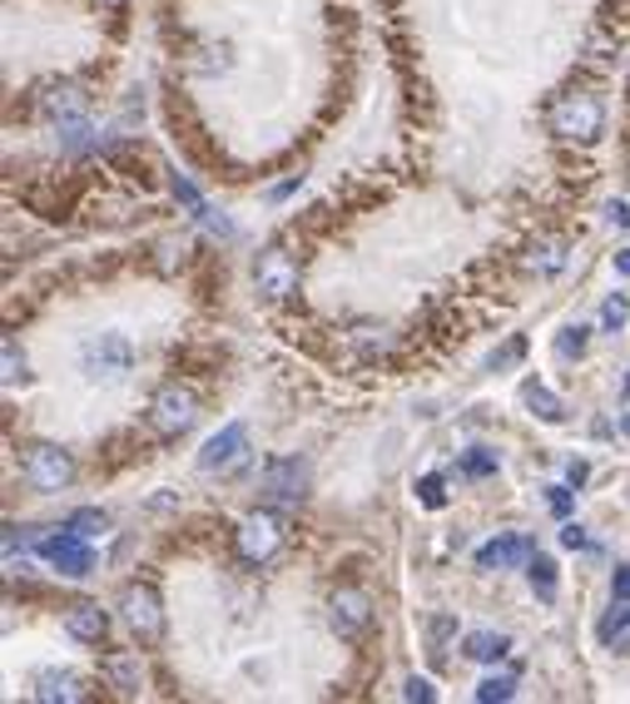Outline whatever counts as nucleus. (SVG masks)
<instances>
[{"label":"nucleus","mask_w":630,"mask_h":704,"mask_svg":"<svg viewBox=\"0 0 630 704\" xmlns=\"http://www.w3.org/2000/svg\"><path fill=\"white\" fill-rule=\"evenodd\" d=\"M497 452H487V446H477V452H467V456H461V472H467V476H491V472H497Z\"/></svg>","instance_id":"30"},{"label":"nucleus","mask_w":630,"mask_h":704,"mask_svg":"<svg viewBox=\"0 0 630 704\" xmlns=\"http://www.w3.org/2000/svg\"><path fill=\"white\" fill-rule=\"evenodd\" d=\"M626 630H630V600H620V605H610V615L600 620V640L616 645Z\"/></svg>","instance_id":"26"},{"label":"nucleus","mask_w":630,"mask_h":704,"mask_svg":"<svg viewBox=\"0 0 630 704\" xmlns=\"http://www.w3.org/2000/svg\"><path fill=\"white\" fill-rule=\"evenodd\" d=\"M80 362L90 377H105V382H120L124 372L134 367V347L124 333H100L80 347Z\"/></svg>","instance_id":"6"},{"label":"nucleus","mask_w":630,"mask_h":704,"mask_svg":"<svg viewBox=\"0 0 630 704\" xmlns=\"http://www.w3.org/2000/svg\"><path fill=\"white\" fill-rule=\"evenodd\" d=\"M566 481H571V486L586 481V462H571V466H566Z\"/></svg>","instance_id":"37"},{"label":"nucleus","mask_w":630,"mask_h":704,"mask_svg":"<svg viewBox=\"0 0 630 704\" xmlns=\"http://www.w3.org/2000/svg\"><path fill=\"white\" fill-rule=\"evenodd\" d=\"M620 432L630 436V407H626V412H620Z\"/></svg>","instance_id":"40"},{"label":"nucleus","mask_w":630,"mask_h":704,"mask_svg":"<svg viewBox=\"0 0 630 704\" xmlns=\"http://www.w3.org/2000/svg\"><path fill=\"white\" fill-rule=\"evenodd\" d=\"M105 526H110V516L95 511V506H85V511H75V516H70V531H80L85 541H90V535H105Z\"/></svg>","instance_id":"27"},{"label":"nucleus","mask_w":630,"mask_h":704,"mask_svg":"<svg viewBox=\"0 0 630 704\" xmlns=\"http://www.w3.org/2000/svg\"><path fill=\"white\" fill-rule=\"evenodd\" d=\"M526 575H531V591H536V600H556V561L551 555H531V565H526Z\"/></svg>","instance_id":"19"},{"label":"nucleus","mask_w":630,"mask_h":704,"mask_svg":"<svg viewBox=\"0 0 630 704\" xmlns=\"http://www.w3.org/2000/svg\"><path fill=\"white\" fill-rule=\"evenodd\" d=\"M551 511H556V516H566V511H571V496L561 491V486H551Z\"/></svg>","instance_id":"36"},{"label":"nucleus","mask_w":630,"mask_h":704,"mask_svg":"<svg viewBox=\"0 0 630 704\" xmlns=\"http://www.w3.org/2000/svg\"><path fill=\"white\" fill-rule=\"evenodd\" d=\"M239 555L249 565H263V561H273L279 555V545L289 541V526H283V516H273V511H253V516H243L239 521Z\"/></svg>","instance_id":"5"},{"label":"nucleus","mask_w":630,"mask_h":704,"mask_svg":"<svg viewBox=\"0 0 630 704\" xmlns=\"http://www.w3.org/2000/svg\"><path fill=\"white\" fill-rule=\"evenodd\" d=\"M120 620H124V630H130L134 640L144 645V650H154V645L164 640V600H160V591H154L150 581L124 585V595H120Z\"/></svg>","instance_id":"2"},{"label":"nucleus","mask_w":630,"mask_h":704,"mask_svg":"<svg viewBox=\"0 0 630 704\" xmlns=\"http://www.w3.org/2000/svg\"><path fill=\"white\" fill-rule=\"evenodd\" d=\"M372 595L362 591V585H338V591L328 595V625L333 635H338L343 645H362L372 635Z\"/></svg>","instance_id":"3"},{"label":"nucleus","mask_w":630,"mask_h":704,"mask_svg":"<svg viewBox=\"0 0 630 704\" xmlns=\"http://www.w3.org/2000/svg\"><path fill=\"white\" fill-rule=\"evenodd\" d=\"M0 367H6V372H0V377H6V387H15V382H25V377H31V372H25V353L15 347L11 333L0 337Z\"/></svg>","instance_id":"20"},{"label":"nucleus","mask_w":630,"mask_h":704,"mask_svg":"<svg viewBox=\"0 0 630 704\" xmlns=\"http://www.w3.org/2000/svg\"><path fill=\"white\" fill-rule=\"evenodd\" d=\"M521 353H526V337H511V343L501 347V353H491V367H507V362H517Z\"/></svg>","instance_id":"31"},{"label":"nucleus","mask_w":630,"mask_h":704,"mask_svg":"<svg viewBox=\"0 0 630 704\" xmlns=\"http://www.w3.org/2000/svg\"><path fill=\"white\" fill-rule=\"evenodd\" d=\"M616 650H620V654H630V630H626V635H620V640H616Z\"/></svg>","instance_id":"39"},{"label":"nucleus","mask_w":630,"mask_h":704,"mask_svg":"<svg viewBox=\"0 0 630 704\" xmlns=\"http://www.w3.org/2000/svg\"><path fill=\"white\" fill-rule=\"evenodd\" d=\"M194 416H199V397H194L184 382L154 387V397H150V426L160 436H184L194 426Z\"/></svg>","instance_id":"4"},{"label":"nucleus","mask_w":630,"mask_h":704,"mask_svg":"<svg viewBox=\"0 0 630 704\" xmlns=\"http://www.w3.org/2000/svg\"><path fill=\"white\" fill-rule=\"evenodd\" d=\"M626 392H630V377H626Z\"/></svg>","instance_id":"41"},{"label":"nucleus","mask_w":630,"mask_h":704,"mask_svg":"<svg viewBox=\"0 0 630 704\" xmlns=\"http://www.w3.org/2000/svg\"><path fill=\"white\" fill-rule=\"evenodd\" d=\"M616 273L630 278V248H620V253H616Z\"/></svg>","instance_id":"38"},{"label":"nucleus","mask_w":630,"mask_h":704,"mask_svg":"<svg viewBox=\"0 0 630 704\" xmlns=\"http://www.w3.org/2000/svg\"><path fill=\"white\" fill-rule=\"evenodd\" d=\"M41 105L55 124H75V119H85V109H90V95H85L75 79H61V85H51L41 95Z\"/></svg>","instance_id":"15"},{"label":"nucleus","mask_w":630,"mask_h":704,"mask_svg":"<svg viewBox=\"0 0 630 704\" xmlns=\"http://www.w3.org/2000/svg\"><path fill=\"white\" fill-rule=\"evenodd\" d=\"M263 491H269L273 506H298L303 496H308V466H303L298 456L273 462L269 472H263Z\"/></svg>","instance_id":"11"},{"label":"nucleus","mask_w":630,"mask_h":704,"mask_svg":"<svg viewBox=\"0 0 630 704\" xmlns=\"http://www.w3.org/2000/svg\"><path fill=\"white\" fill-rule=\"evenodd\" d=\"M243 456H249V426L229 422V426H219V432L204 442L199 466H204V472H239Z\"/></svg>","instance_id":"10"},{"label":"nucleus","mask_w":630,"mask_h":704,"mask_svg":"<svg viewBox=\"0 0 630 704\" xmlns=\"http://www.w3.org/2000/svg\"><path fill=\"white\" fill-rule=\"evenodd\" d=\"M170 188H174V198H180V204L189 208L194 218H209V204H204V198H199V188H194L184 174H170Z\"/></svg>","instance_id":"23"},{"label":"nucleus","mask_w":630,"mask_h":704,"mask_svg":"<svg viewBox=\"0 0 630 704\" xmlns=\"http://www.w3.org/2000/svg\"><path fill=\"white\" fill-rule=\"evenodd\" d=\"M600 129H606V105L590 89H571L551 105V134L566 144H596Z\"/></svg>","instance_id":"1"},{"label":"nucleus","mask_w":630,"mask_h":704,"mask_svg":"<svg viewBox=\"0 0 630 704\" xmlns=\"http://www.w3.org/2000/svg\"><path fill=\"white\" fill-rule=\"evenodd\" d=\"M461 650H467V660L491 664V660H501V654L511 650V640H507V635H501V630H471Z\"/></svg>","instance_id":"18"},{"label":"nucleus","mask_w":630,"mask_h":704,"mask_svg":"<svg viewBox=\"0 0 630 704\" xmlns=\"http://www.w3.org/2000/svg\"><path fill=\"white\" fill-rule=\"evenodd\" d=\"M402 694H408V700H422V704L437 700V690H432L427 680H408V690H402Z\"/></svg>","instance_id":"34"},{"label":"nucleus","mask_w":630,"mask_h":704,"mask_svg":"<svg viewBox=\"0 0 630 704\" xmlns=\"http://www.w3.org/2000/svg\"><path fill=\"white\" fill-rule=\"evenodd\" d=\"M561 263H566V248L561 243H541L536 253H531V273H541V278L561 273Z\"/></svg>","instance_id":"25"},{"label":"nucleus","mask_w":630,"mask_h":704,"mask_svg":"<svg viewBox=\"0 0 630 704\" xmlns=\"http://www.w3.org/2000/svg\"><path fill=\"white\" fill-rule=\"evenodd\" d=\"M35 700L41 704H80V700H90V690H85V680H75L70 670H45L41 680H35Z\"/></svg>","instance_id":"16"},{"label":"nucleus","mask_w":630,"mask_h":704,"mask_svg":"<svg viewBox=\"0 0 630 704\" xmlns=\"http://www.w3.org/2000/svg\"><path fill=\"white\" fill-rule=\"evenodd\" d=\"M457 630V620H452V615H432L427 620V654H432V664H442V645H447V635Z\"/></svg>","instance_id":"22"},{"label":"nucleus","mask_w":630,"mask_h":704,"mask_svg":"<svg viewBox=\"0 0 630 704\" xmlns=\"http://www.w3.org/2000/svg\"><path fill=\"white\" fill-rule=\"evenodd\" d=\"M626 323H630V297L610 293L606 303H600V333H626Z\"/></svg>","instance_id":"21"},{"label":"nucleus","mask_w":630,"mask_h":704,"mask_svg":"<svg viewBox=\"0 0 630 704\" xmlns=\"http://www.w3.org/2000/svg\"><path fill=\"white\" fill-rule=\"evenodd\" d=\"M606 218H610L616 228H630V204H610V208H606Z\"/></svg>","instance_id":"35"},{"label":"nucleus","mask_w":630,"mask_h":704,"mask_svg":"<svg viewBox=\"0 0 630 704\" xmlns=\"http://www.w3.org/2000/svg\"><path fill=\"white\" fill-rule=\"evenodd\" d=\"M517 694V674H491V680L477 684V700L481 704H497V700H511Z\"/></svg>","instance_id":"24"},{"label":"nucleus","mask_w":630,"mask_h":704,"mask_svg":"<svg viewBox=\"0 0 630 704\" xmlns=\"http://www.w3.org/2000/svg\"><path fill=\"white\" fill-rule=\"evenodd\" d=\"M100 680H105V690H115V694H124V700H134V694L144 690V664H140V654L134 650H110L100 660Z\"/></svg>","instance_id":"12"},{"label":"nucleus","mask_w":630,"mask_h":704,"mask_svg":"<svg viewBox=\"0 0 630 704\" xmlns=\"http://www.w3.org/2000/svg\"><path fill=\"white\" fill-rule=\"evenodd\" d=\"M25 481H31L35 491H65V486L75 481V456L55 442L31 446V452H25Z\"/></svg>","instance_id":"7"},{"label":"nucleus","mask_w":630,"mask_h":704,"mask_svg":"<svg viewBox=\"0 0 630 704\" xmlns=\"http://www.w3.org/2000/svg\"><path fill=\"white\" fill-rule=\"evenodd\" d=\"M417 501L427 506V511H442V506H447V486H442V476H422V481H417Z\"/></svg>","instance_id":"28"},{"label":"nucleus","mask_w":630,"mask_h":704,"mask_svg":"<svg viewBox=\"0 0 630 704\" xmlns=\"http://www.w3.org/2000/svg\"><path fill=\"white\" fill-rule=\"evenodd\" d=\"M536 555V541L531 535H497L477 551V571H507V565H521Z\"/></svg>","instance_id":"13"},{"label":"nucleus","mask_w":630,"mask_h":704,"mask_svg":"<svg viewBox=\"0 0 630 704\" xmlns=\"http://www.w3.org/2000/svg\"><path fill=\"white\" fill-rule=\"evenodd\" d=\"M41 555H45V565H51V571L70 575V581H80V575L95 571V551L85 545L80 531H70V526H65L61 535H45V541H41Z\"/></svg>","instance_id":"8"},{"label":"nucleus","mask_w":630,"mask_h":704,"mask_svg":"<svg viewBox=\"0 0 630 704\" xmlns=\"http://www.w3.org/2000/svg\"><path fill=\"white\" fill-rule=\"evenodd\" d=\"M580 353H586V327H561V337H556V357H566V362H571V357H580Z\"/></svg>","instance_id":"29"},{"label":"nucleus","mask_w":630,"mask_h":704,"mask_svg":"<svg viewBox=\"0 0 630 704\" xmlns=\"http://www.w3.org/2000/svg\"><path fill=\"white\" fill-rule=\"evenodd\" d=\"M65 630L80 645H105V635H110V610H100L95 600H75L70 610H65Z\"/></svg>","instance_id":"14"},{"label":"nucleus","mask_w":630,"mask_h":704,"mask_svg":"<svg viewBox=\"0 0 630 704\" xmlns=\"http://www.w3.org/2000/svg\"><path fill=\"white\" fill-rule=\"evenodd\" d=\"M610 595H616V600H630V565H616V575H610Z\"/></svg>","instance_id":"33"},{"label":"nucleus","mask_w":630,"mask_h":704,"mask_svg":"<svg viewBox=\"0 0 630 704\" xmlns=\"http://www.w3.org/2000/svg\"><path fill=\"white\" fill-rule=\"evenodd\" d=\"M521 402H526L531 412H536L541 422H551V426H561V422H566V402H561V397L551 392V387H541L536 377H531V382L521 387Z\"/></svg>","instance_id":"17"},{"label":"nucleus","mask_w":630,"mask_h":704,"mask_svg":"<svg viewBox=\"0 0 630 704\" xmlns=\"http://www.w3.org/2000/svg\"><path fill=\"white\" fill-rule=\"evenodd\" d=\"M561 545H566V551H586V545H590V535H586V531H580V526H576V521H571V526H566V531H561Z\"/></svg>","instance_id":"32"},{"label":"nucleus","mask_w":630,"mask_h":704,"mask_svg":"<svg viewBox=\"0 0 630 704\" xmlns=\"http://www.w3.org/2000/svg\"><path fill=\"white\" fill-rule=\"evenodd\" d=\"M253 278H259V293L263 297H289V293H298V263H293V253L289 248H263L259 253V263H253Z\"/></svg>","instance_id":"9"}]
</instances>
